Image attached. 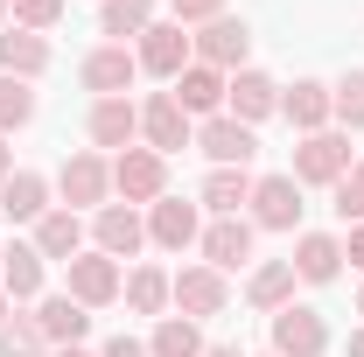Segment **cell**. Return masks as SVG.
I'll use <instances>...</instances> for the list:
<instances>
[{"label": "cell", "instance_id": "11", "mask_svg": "<svg viewBox=\"0 0 364 357\" xmlns=\"http://www.w3.org/2000/svg\"><path fill=\"white\" fill-rule=\"evenodd\" d=\"M119 260H105V252H77L70 260V302H85V309H105V302H119Z\"/></svg>", "mask_w": 364, "mask_h": 357}, {"label": "cell", "instance_id": "19", "mask_svg": "<svg viewBox=\"0 0 364 357\" xmlns=\"http://www.w3.org/2000/svg\"><path fill=\"white\" fill-rule=\"evenodd\" d=\"M245 260H252V224L245 218H218L203 231V267L231 273V267H245Z\"/></svg>", "mask_w": 364, "mask_h": 357}, {"label": "cell", "instance_id": "34", "mask_svg": "<svg viewBox=\"0 0 364 357\" xmlns=\"http://www.w3.org/2000/svg\"><path fill=\"white\" fill-rule=\"evenodd\" d=\"M336 218H343V224H364V161H350V176L336 182Z\"/></svg>", "mask_w": 364, "mask_h": 357}, {"label": "cell", "instance_id": "17", "mask_svg": "<svg viewBox=\"0 0 364 357\" xmlns=\"http://www.w3.org/2000/svg\"><path fill=\"white\" fill-rule=\"evenodd\" d=\"M49 70V43L36 36V28H0V78H43Z\"/></svg>", "mask_w": 364, "mask_h": 357}, {"label": "cell", "instance_id": "10", "mask_svg": "<svg viewBox=\"0 0 364 357\" xmlns=\"http://www.w3.org/2000/svg\"><path fill=\"white\" fill-rule=\"evenodd\" d=\"M140 134H147V147L168 161V154H182V147H189V112H182L168 91H154V98L140 105Z\"/></svg>", "mask_w": 364, "mask_h": 357}, {"label": "cell", "instance_id": "14", "mask_svg": "<svg viewBox=\"0 0 364 357\" xmlns=\"http://www.w3.org/2000/svg\"><path fill=\"white\" fill-rule=\"evenodd\" d=\"M85 134H91V147H134V134H140V105H134V98H91Z\"/></svg>", "mask_w": 364, "mask_h": 357}, {"label": "cell", "instance_id": "35", "mask_svg": "<svg viewBox=\"0 0 364 357\" xmlns=\"http://www.w3.org/2000/svg\"><path fill=\"white\" fill-rule=\"evenodd\" d=\"M56 21H63V0H14V28H36L43 36Z\"/></svg>", "mask_w": 364, "mask_h": 357}, {"label": "cell", "instance_id": "39", "mask_svg": "<svg viewBox=\"0 0 364 357\" xmlns=\"http://www.w3.org/2000/svg\"><path fill=\"white\" fill-rule=\"evenodd\" d=\"M49 357H91V351H85V343H63V351H49Z\"/></svg>", "mask_w": 364, "mask_h": 357}, {"label": "cell", "instance_id": "13", "mask_svg": "<svg viewBox=\"0 0 364 357\" xmlns=\"http://www.w3.org/2000/svg\"><path fill=\"white\" fill-rule=\"evenodd\" d=\"M168 294H176V309L196 322V315H218L225 309V273L218 267H182V273H168Z\"/></svg>", "mask_w": 364, "mask_h": 357}, {"label": "cell", "instance_id": "12", "mask_svg": "<svg viewBox=\"0 0 364 357\" xmlns=\"http://www.w3.org/2000/svg\"><path fill=\"white\" fill-rule=\"evenodd\" d=\"M91 238H98L105 260H134L140 245H147V224L134 218V203H105V211L91 218Z\"/></svg>", "mask_w": 364, "mask_h": 357}, {"label": "cell", "instance_id": "27", "mask_svg": "<svg viewBox=\"0 0 364 357\" xmlns=\"http://www.w3.org/2000/svg\"><path fill=\"white\" fill-rule=\"evenodd\" d=\"M98 28H105L112 43L147 36V28H154V0H105V7H98Z\"/></svg>", "mask_w": 364, "mask_h": 357}, {"label": "cell", "instance_id": "23", "mask_svg": "<svg viewBox=\"0 0 364 357\" xmlns=\"http://www.w3.org/2000/svg\"><path fill=\"white\" fill-rule=\"evenodd\" d=\"M0 294L7 302H36L43 294V252L36 245H7L0 252Z\"/></svg>", "mask_w": 364, "mask_h": 357}, {"label": "cell", "instance_id": "32", "mask_svg": "<svg viewBox=\"0 0 364 357\" xmlns=\"http://www.w3.org/2000/svg\"><path fill=\"white\" fill-rule=\"evenodd\" d=\"M28 119H36L28 78H0V134H14V127H28Z\"/></svg>", "mask_w": 364, "mask_h": 357}, {"label": "cell", "instance_id": "6", "mask_svg": "<svg viewBox=\"0 0 364 357\" xmlns=\"http://www.w3.org/2000/svg\"><path fill=\"white\" fill-rule=\"evenodd\" d=\"M56 189H63V203L70 211H105V189H112V161L105 154H70L63 169H56Z\"/></svg>", "mask_w": 364, "mask_h": 357}, {"label": "cell", "instance_id": "8", "mask_svg": "<svg viewBox=\"0 0 364 357\" xmlns=\"http://www.w3.org/2000/svg\"><path fill=\"white\" fill-rule=\"evenodd\" d=\"M196 147L210 154V169H245V161L259 154V134H252L245 119H231V112H218V119H203V134H196Z\"/></svg>", "mask_w": 364, "mask_h": 357}, {"label": "cell", "instance_id": "9", "mask_svg": "<svg viewBox=\"0 0 364 357\" xmlns=\"http://www.w3.org/2000/svg\"><path fill=\"white\" fill-rule=\"evenodd\" d=\"M252 224L294 231V224H301V182L294 176H259L252 182Z\"/></svg>", "mask_w": 364, "mask_h": 357}, {"label": "cell", "instance_id": "16", "mask_svg": "<svg viewBox=\"0 0 364 357\" xmlns=\"http://www.w3.org/2000/svg\"><path fill=\"white\" fill-rule=\"evenodd\" d=\"M225 105H231V119H267V112H280V85H273L267 70H231V85H225Z\"/></svg>", "mask_w": 364, "mask_h": 357}, {"label": "cell", "instance_id": "29", "mask_svg": "<svg viewBox=\"0 0 364 357\" xmlns=\"http://www.w3.org/2000/svg\"><path fill=\"white\" fill-rule=\"evenodd\" d=\"M147 357H203L196 322H189V315H161V322H154V343H147Z\"/></svg>", "mask_w": 364, "mask_h": 357}, {"label": "cell", "instance_id": "45", "mask_svg": "<svg viewBox=\"0 0 364 357\" xmlns=\"http://www.w3.org/2000/svg\"><path fill=\"white\" fill-rule=\"evenodd\" d=\"M358 315H364V294H358Z\"/></svg>", "mask_w": 364, "mask_h": 357}, {"label": "cell", "instance_id": "18", "mask_svg": "<svg viewBox=\"0 0 364 357\" xmlns=\"http://www.w3.org/2000/svg\"><path fill=\"white\" fill-rule=\"evenodd\" d=\"M225 70H210V63H189V70H182L176 85H168V98H176L182 112H210V119H218V105H225Z\"/></svg>", "mask_w": 364, "mask_h": 357}, {"label": "cell", "instance_id": "26", "mask_svg": "<svg viewBox=\"0 0 364 357\" xmlns=\"http://www.w3.org/2000/svg\"><path fill=\"white\" fill-rule=\"evenodd\" d=\"M203 203H210L218 218H238V203H252V176H245V169H210V176H203Z\"/></svg>", "mask_w": 364, "mask_h": 357}, {"label": "cell", "instance_id": "37", "mask_svg": "<svg viewBox=\"0 0 364 357\" xmlns=\"http://www.w3.org/2000/svg\"><path fill=\"white\" fill-rule=\"evenodd\" d=\"M343 260L364 273V224H350V238H343Z\"/></svg>", "mask_w": 364, "mask_h": 357}, {"label": "cell", "instance_id": "33", "mask_svg": "<svg viewBox=\"0 0 364 357\" xmlns=\"http://www.w3.org/2000/svg\"><path fill=\"white\" fill-rule=\"evenodd\" d=\"M329 105H336V119H343V127H364V70H350L343 85L329 91Z\"/></svg>", "mask_w": 364, "mask_h": 357}, {"label": "cell", "instance_id": "30", "mask_svg": "<svg viewBox=\"0 0 364 357\" xmlns=\"http://www.w3.org/2000/svg\"><path fill=\"white\" fill-rule=\"evenodd\" d=\"M168 302H176V294H168V273L161 267H134L127 273V309L134 315H161Z\"/></svg>", "mask_w": 364, "mask_h": 357}, {"label": "cell", "instance_id": "15", "mask_svg": "<svg viewBox=\"0 0 364 357\" xmlns=\"http://www.w3.org/2000/svg\"><path fill=\"white\" fill-rule=\"evenodd\" d=\"M147 238H154L161 252H182V245H196V238H203V224H196V203H182V196H161V203L147 211Z\"/></svg>", "mask_w": 364, "mask_h": 357}, {"label": "cell", "instance_id": "2", "mask_svg": "<svg viewBox=\"0 0 364 357\" xmlns=\"http://www.w3.org/2000/svg\"><path fill=\"white\" fill-rule=\"evenodd\" d=\"M112 189H119L127 203H161L168 161H161L154 147H119V154H112Z\"/></svg>", "mask_w": 364, "mask_h": 357}, {"label": "cell", "instance_id": "3", "mask_svg": "<svg viewBox=\"0 0 364 357\" xmlns=\"http://www.w3.org/2000/svg\"><path fill=\"white\" fill-rule=\"evenodd\" d=\"M189 43H196V63H210V70H225V78H231V70H245L252 28H245V21H231V14H218V21H203Z\"/></svg>", "mask_w": 364, "mask_h": 357}, {"label": "cell", "instance_id": "4", "mask_svg": "<svg viewBox=\"0 0 364 357\" xmlns=\"http://www.w3.org/2000/svg\"><path fill=\"white\" fill-rule=\"evenodd\" d=\"M140 70H154V78H168V85H176L182 70H189V63H196V43H189V36H182V21H154V28H147V36H140Z\"/></svg>", "mask_w": 364, "mask_h": 357}, {"label": "cell", "instance_id": "24", "mask_svg": "<svg viewBox=\"0 0 364 357\" xmlns=\"http://www.w3.org/2000/svg\"><path fill=\"white\" fill-rule=\"evenodd\" d=\"M36 322H43V336H49V351H63V343H85V329H91V315H85V302H70V294H49L43 309H36Z\"/></svg>", "mask_w": 364, "mask_h": 357}, {"label": "cell", "instance_id": "43", "mask_svg": "<svg viewBox=\"0 0 364 357\" xmlns=\"http://www.w3.org/2000/svg\"><path fill=\"white\" fill-rule=\"evenodd\" d=\"M7 14H14V0H0V28H7Z\"/></svg>", "mask_w": 364, "mask_h": 357}, {"label": "cell", "instance_id": "40", "mask_svg": "<svg viewBox=\"0 0 364 357\" xmlns=\"http://www.w3.org/2000/svg\"><path fill=\"white\" fill-rule=\"evenodd\" d=\"M203 357H238V351H231V343H203Z\"/></svg>", "mask_w": 364, "mask_h": 357}, {"label": "cell", "instance_id": "44", "mask_svg": "<svg viewBox=\"0 0 364 357\" xmlns=\"http://www.w3.org/2000/svg\"><path fill=\"white\" fill-rule=\"evenodd\" d=\"M7 315H14V302H7V294H0V322H7Z\"/></svg>", "mask_w": 364, "mask_h": 357}, {"label": "cell", "instance_id": "31", "mask_svg": "<svg viewBox=\"0 0 364 357\" xmlns=\"http://www.w3.org/2000/svg\"><path fill=\"white\" fill-rule=\"evenodd\" d=\"M43 351H49V336H43V322H36V315L0 322V357H43Z\"/></svg>", "mask_w": 364, "mask_h": 357}, {"label": "cell", "instance_id": "41", "mask_svg": "<svg viewBox=\"0 0 364 357\" xmlns=\"http://www.w3.org/2000/svg\"><path fill=\"white\" fill-rule=\"evenodd\" d=\"M7 176H14V154H7V147H0V182H7Z\"/></svg>", "mask_w": 364, "mask_h": 357}, {"label": "cell", "instance_id": "28", "mask_svg": "<svg viewBox=\"0 0 364 357\" xmlns=\"http://www.w3.org/2000/svg\"><path fill=\"white\" fill-rule=\"evenodd\" d=\"M245 294H252V309H287V302H294V267H287V260H267V267L252 273V287H245Z\"/></svg>", "mask_w": 364, "mask_h": 357}, {"label": "cell", "instance_id": "5", "mask_svg": "<svg viewBox=\"0 0 364 357\" xmlns=\"http://www.w3.org/2000/svg\"><path fill=\"white\" fill-rule=\"evenodd\" d=\"M322 351H329V329L316 309H301V302L273 309V357H322Z\"/></svg>", "mask_w": 364, "mask_h": 357}, {"label": "cell", "instance_id": "7", "mask_svg": "<svg viewBox=\"0 0 364 357\" xmlns=\"http://www.w3.org/2000/svg\"><path fill=\"white\" fill-rule=\"evenodd\" d=\"M77 78H85V91H98V98H127V85L140 78V56L127 43H105V49H91L85 63H77Z\"/></svg>", "mask_w": 364, "mask_h": 357}, {"label": "cell", "instance_id": "36", "mask_svg": "<svg viewBox=\"0 0 364 357\" xmlns=\"http://www.w3.org/2000/svg\"><path fill=\"white\" fill-rule=\"evenodd\" d=\"M168 7H176L182 28H189V21H218V14H225V0H168Z\"/></svg>", "mask_w": 364, "mask_h": 357}, {"label": "cell", "instance_id": "42", "mask_svg": "<svg viewBox=\"0 0 364 357\" xmlns=\"http://www.w3.org/2000/svg\"><path fill=\"white\" fill-rule=\"evenodd\" d=\"M350 357H364V329H358V336H350Z\"/></svg>", "mask_w": 364, "mask_h": 357}, {"label": "cell", "instance_id": "22", "mask_svg": "<svg viewBox=\"0 0 364 357\" xmlns=\"http://www.w3.org/2000/svg\"><path fill=\"white\" fill-rule=\"evenodd\" d=\"M36 252L70 267V260L85 252V224H77V211H43V218H36Z\"/></svg>", "mask_w": 364, "mask_h": 357}, {"label": "cell", "instance_id": "1", "mask_svg": "<svg viewBox=\"0 0 364 357\" xmlns=\"http://www.w3.org/2000/svg\"><path fill=\"white\" fill-rule=\"evenodd\" d=\"M350 134H301V147H294V182H322V189H336V182L350 176Z\"/></svg>", "mask_w": 364, "mask_h": 357}, {"label": "cell", "instance_id": "20", "mask_svg": "<svg viewBox=\"0 0 364 357\" xmlns=\"http://www.w3.org/2000/svg\"><path fill=\"white\" fill-rule=\"evenodd\" d=\"M287 267H294V280H316V287H322V280H336V267H343V238H329V231H301Z\"/></svg>", "mask_w": 364, "mask_h": 357}, {"label": "cell", "instance_id": "38", "mask_svg": "<svg viewBox=\"0 0 364 357\" xmlns=\"http://www.w3.org/2000/svg\"><path fill=\"white\" fill-rule=\"evenodd\" d=\"M105 357H147V343H134V336H112V343H105Z\"/></svg>", "mask_w": 364, "mask_h": 357}, {"label": "cell", "instance_id": "25", "mask_svg": "<svg viewBox=\"0 0 364 357\" xmlns=\"http://www.w3.org/2000/svg\"><path fill=\"white\" fill-rule=\"evenodd\" d=\"M280 112H287V119H294L301 134H322L336 105H329V85H316V78H301L294 91H280Z\"/></svg>", "mask_w": 364, "mask_h": 357}, {"label": "cell", "instance_id": "21", "mask_svg": "<svg viewBox=\"0 0 364 357\" xmlns=\"http://www.w3.org/2000/svg\"><path fill=\"white\" fill-rule=\"evenodd\" d=\"M49 211V182L36 176V169H14V176L0 182V218H14V224H36Z\"/></svg>", "mask_w": 364, "mask_h": 357}]
</instances>
